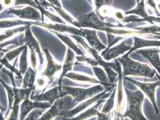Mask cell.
<instances>
[{
	"label": "cell",
	"instance_id": "32",
	"mask_svg": "<svg viewBox=\"0 0 160 120\" xmlns=\"http://www.w3.org/2000/svg\"><path fill=\"white\" fill-rule=\"evenodd\" d=\"M75 58L77 59L78 61H79L80 62L86 63V64H90L92 67L98 66V65H99L98 61L95 60V59H92V58H88V57H86V56H84V55H80V56H78V57H75Z\"/></svg>",
	"mask_w": 160,
	"mask_h": 120
},
{
	"label": "cell",
	"instance_id": "11",
	"mask_svg": "<svg viewBox=\"0 0 160 120\" xmlns=\"http://www.w3.org/2000/svg\"><path fill=\"white\" fill-rule=\"evenodd\" d=\"M35 24L40 25L42 27H45L47 29L52 30L54 31H56L58 32H61V33H68L71 34L72 35H80L81 37H84V29H78L75 27H69L67 25H64L62 24H44V23H35Z\"/></svg>",
	"mask_w": 160,
	"mask_h": 120
},
{
	"label": "cell",
	"instance_id": "4",
	"mask_svg": "<svg viewBox=\"0 0 160 120\" xmlns=\"http://www.w3.org/2000/svg\"><path fill=\"white\" fill-rule=\"evenodd\" d=\"M76 104L73 102L72 97L67 95L60 97L54 101L50 109L44 113L38 120H51L56 117L61 116L72 109Z\"/></svg>",
	"mask_w": 160,
	"mask_h": 120
},
{
	"label": "cell",
	"instance_id": "24",
	"mask_svg": "<svg viewBox=\"0 0 160 120\" xmlns=\"http://www.w3.org/2000/svg\"><path fill=\"white\" fill-rule=\"evenodd\" d=\"M56 35H58V37H59L61 40H62L67 46H68L71 49H72L74 52H75L76 53H77L78 55H84L83 52L80 50L78 46L73 43L72 40H71V39L68 37V35H62L61 34L57 33V32H54V31H52Z\"/></svg>",
	"mask_w": 160,
	"mask_h": 120
},
{
	"label": "cell",
	"instance_id": "22",
	"mask_svg": "<svg viewBox=\"0 0 160 120\" xmlns=\"http://www.w3.org/2000/svg\"><path fill=\"white\" fill-rule=\"evenodd\" d=\"M35 73L36 71H34L31 67H29L28 70H27L23 81V88H33L35 79Z\"/></svg>",
	"mask_w": 160,
	"mask_h": 120
},
{
	"label": "cell",
	"instance_id": "5",
	"mask_svg": "<svg viewBox=\"0 0 160 120\" xmlns=\"http://www.w3.org/2000/svg\"><path fill=\"white\" fill-rule=\"evenodd\" d=\"M108 26V23L101 20L100 18L94 12L86 14L81 16L77 21V27H88L95 30L101 31Z\"/></svg>",
	"mask_w": 160,
	"mask_h": 120
},
{
	"label": "cell",
	"instance_id": "47",
	"mask_svg": "<svg viewBox=\"0 0 160 120\" xmlns=\"http://www.w3.org/2000/svg\"><path fill=\"white\" fill-rule=\"evenodd\" d=\"M141 0H136V1H137V3H139V2H140Z\"/></svg>",
	"mask_w": 160,
	"mask_h": 120
},
{
	"label": "cell",
	"instance_id": "34",
	"mask_svg": "<svg viewBox=\"0 0 160 120\" xmlns=\"http://www.w3.org/2000/svg\"><path fill=\"white\" fill-rule=\"evenodd\" d=\"M143 21H145V22L148 21L152 24H153V22L160 23V17H154V16H149L146 19H142V18L139 19V18H138V17H136L134 19L133 22H143Z\"/></svg>",
	"mask_w": 160,
	"mask_h": 120
},
{
	"label": "cell",
	"instance_id": "20",
	"mask_svg": "<svg viewBox=\"0 0 160 120\" xmlns=\"http://www.w3.org/2000/svg\"><path fill=\"white\" fill-rule=\"evenodd\" d=\"M92 68L93 70L94 74H95L96 76L99 79V81L100 82L101 85L104 86V87H106L107 86H108L109 87L113 86V85L110 84L109 78L104 70L98 66L92 67Z\"/></svg>",
	"mask_w": 160,
	"mask_h": 120
},
{
	"label": "cell",
	"instance_id": "14",
	"mask_svg": "<svg viewBox=\"0 0 160 120\" xmlns=\"http://www.w3.org/2000/svg\"><path fill=\"white\" fill-rule=\"evenodd\" d=\"M84 37L86 39L91 47L96 49L99 52L107 49V46H105L98 38L96 30L84 29Z\"/></svg>",
	"mask_w": 160,
	"mask_h": 120
},
{
	"label": "cell",
	"instance_id": "6",
	"mask_svg": "<svg viewBox=\"0 0 160 120\" xmlns=\"http://www.w3.org/2000/svg\"><path fill=\"white\" fill-rule=\"evenodd\" d=\"M127 40L121 41L119 45L114 47L107 48L101 53V57L106 61L116 59L120 55H123L127 51H129L133 46V42L130 43Z\"/></svg>",
	"mask_w": 160,
	"mask_h": 120
},
{
	"label": "cell",
	"instance_id": "38",
	"mask_svg": "<svg viewBox=\"0 0 160 120\" xmlns=\"http://www.w3.org/2000/svg\"><path fill=\"white\" fill-rule=\"evenodd\" d=\"M115 16L117 19H118L119 20H122V21H123V20H124V18H125V16H124V15L122 14H121L120 12H115Z\"/></svg>",
	"mask_w": 160,
	"mask_h": 120
},
{
	"label": "cell",
	"instance_id": "33",
	"mask_svg": "<svg viewBox=\"0 0 160 120\" xmlns=\"http://www.w3.org/2000/svg\"><path fill=\"white\" fill-rule=\"evenodd\" d=\"M19 105L13 104V106L12 107V112L8 120H19Z\"/></svg>",
	"mask_w": 160,
	"mask_h": 120
},
{
	"label": "cell",
	"instance_id": "27",
	"mask_svg": "<svg viewBox=\"0 0 160 120\" xmlns=\"http://www.w3.org/2000/svg\"><path fill=\"white\" fill-rule=\"evenodd\" d=\"M25 30H26V27H20V28H15V29H13V30H7L2 34L0 35V42L2 41L3 40L7 39L10 37H12L15 34L22 32Z\"/></svg>",
	"mask_w": 160,
	"mask_h": 120
},
{
	"label": "cell",
	"instance_id": "21",
	"mask_svg": "<svg viewBox=\"0 0 160 120\" xmlns=\"http://www.w3.org/2000/svg\"><path fill=\"white\" fill-rule=\"evenodd\" d=\"M132 14L140 16L143 19H146L149 16L145 6V0H141L139 3H138L137 6L134 8L125 12V14L126 15Z\"/></svg>",
	"mask_w": 160,
	"mask_h": 120
},
{
	"label": "cell",
	"instance_id": "42",
	"mask_svg": "<svg viewBox=\"0 0 160 120\" xmlns=\"http://www.w3.org/2000/svg\"><path fill=\"white\" fill-rule=\"evenodd\" d=\"M12 3V0H2V4L4 6H8Z\"/></svg>",
	"mask_w": 160,
	"mask_h": 120
},
{
	"label": "cell",
	"instance_id": "15",
	"mask_svg": "<svg viewBox=\"0 0 160 120\" xmlns=\"http://www.w3.org/2000/svg\"><path fill=\"white\" fill-rule=\"evenodd\" d=\"M133 43L132 47L127 53L124 54L126 56H128L132 52L141 48L147 47H160V41L158 40L145 39L136 36H133Z\"/></svg>",
	"mask_w": 160,
	"mask_h": 120
},
{
	"label": "cell",
	"instance_id": "45",
	"mask_svg": "<svg viewBox=\"0 0 160 120\" xmlns=\"http://www.w3.org/2000/svg\"><path fill=\"white\" fill-rule=\"evenodd\" d=\"M157 51L158 52V53H160V49H157Z\"/></svg>",
	"mask_w": 160,
	"mask_h": 120
},
{
	"label": "cell",
	"instance_id": "46",
	"mask_svg": "<svg viewBox=\"0 0 160 120\" xmlns=\"http://www.w3.org/2000/svg\"><path fill=\"white\" fill-rule=\"evenodd\" d=\"M2 67V64H0V70H1V68Z\"/></svg>",
	"mask_w": 160,
	"mask_h": 120
},
{
	"label": "cell",
	"instance_id": "43",
	"mask_svg": "<svg viewBox=\"0 0 160 120\" xmlns=\"http://www.w3.org/2000/svg\"><path fill=\"white\" fill-rule=\"evenodd\" d=\"M3 8H4V7H3L2 4L0 3V12H1V10H3Z\"/></svg>",
	"mask_w": 160,
	"mask_h": 120
},
{
	"label": "cell",
	"instance_id": "1",
	"mask_svg": "<svg viewBox=\"0 0 160 120\" xmlns=\"http://www.w3.org/2000/svg\"><path fill=\"white\" fill-rule=\"evenodd\" d=\"M118 61L122 64L123 76H133L152 78L156 75L157 72L148 64L132 60L128 56L123 55L118 58Z\"/></svg>",
	"mask_w": 160,
	"mask_h": 120
},
{
	"label": "cell",
	"instance_id": "3",
	"mask_svg": "<svg viewBox=\"0 0 160 120\" xmlns=\"http://www.w3.org/2000/svg\"><path fill=\"white\" fill-rule=\"evenodd\" d=\"M104 88L105 87L101 84L88 88L62 86L60 97L69 95L72 97L73 102L77 105L79 102L88 99L89 98L93 97L101 92H103L104 91Z\"/></svg>",
	"mask_w": 160,
	"mask_h": 120
},
{
	"label": "cell",
	"instance_id": "19",
	"mask_svg": "<svg viewBox=\"0 0 160 120\" xmlns=\"http://www.w3.org/2000/svg\"><path fill=\"white\" fill-rule=\"evenodd\" d=\"M13 89L15 94L13 104L17 105H19L21 101L29 99V96L32 91V88L18 89L13 87Z\"/></svg>",
	"mask_w": 160,
	"mask_h": 120
},
{
	"label": "cell",
	"instance_id": "50",
	"mask_svg": "<svg viewBox=\"0 0 160 120\" xmlns=\"http://www.w3.org/2000/svg\"></svg>",
	"mask_w": 160,
	"mask_h": 120
},
{
	"label": "cell",
	"instance_id": "12",
	"mask_svg": "<svg viewBox=\"0 0 160 120\" xmlns=\"http://www.w3.org/2000/svg\"><path fill=\"white\" fill-rule=\"evenodd\" d=\"M136 53H140L145 57L158 72L160 76V53L157 51V48L144 49L138 50Z\"/></svg>",
	"mask_w": 160,
	"mask_h": 120
},
{
	"label": "cell",
	"instance_id": "35",
	"mask_svg": "<svg viewBox=\"0 0 160 120\" xmlns=\"http://www.w3.org/2000/svg\"><path fill=\"white\" fill-rule=\"evenodd\" d=\"M21 4H27L32 6L35 8H38V5L36 4V3L33 0H16L15 1V5H18Z\"/></svg>",
	"mask_w": 160,
	"mask_h": 120
},
{
	"label": "cell",
	"instance_id": "7",
	"mask_svg": "<svg viewBox=\"0 0 160 120\" xmlns=\"http://www.w3.org/2000/svg\"><path fill=\"white\" fill-rule=\"evenodd\" d=\"M156 75L158 77L159 80L157 82H152V83L142 82H139V81H136V80H132V79L128 78H127V79L139 87L140 88V90L143 93L146 94V95L148 97V99L151 100V103H152L153 106L157 111V113H158V109L157 106V103H156V101H155V91H156L157 88L160 86V76H159L157 74H156Z\"/></svg>",
	"mask_w": 160,
	"mask_h": 120
},
{
	"label": "cell",
	"instance_id": "26",
	"mask_svg": "<svg viewBox=\"0 0 160 120\" xmlns=\"http://www.w3.org/2000/svg\"><path fill=\"white\" fill-rule=\"evenodd\" d=\"M102 101H103V100L100 101L99 103H98L95 106L92 107V109L88 110L86 112H85L84 113L81 114L78 117H75V118H72L70 119H66L64 120H82L84 119H86L87 118L95 115L96 113H97V107L98 106V105L100 104V103H102Z\"/></svg>",
	"mask_w": 160,
	"mask_h": 120
},
{
	"label": "cell",
	"instance_id": "39",
	"mask_svg": "<svg viewBox=\"0 0 160 120\" xmlns=\"http://www.w3.org/2000/svg\"><path fill=\"white\" fill-rule=\"evenodd\" d=\"M48 1H49L50 3H51L52 4H53L54 6H56L57 7L61 8L59 0H48Z\"/></svg>",
	"mask_w": 160,
	"mask_h": 120
},
{
	"label": "cell",
	"instance_id": "13",
	"mask_svg": "<svg viewBox=\"0 0 160 120\" xmlns=\"http://www.w3.org/2000/svg\"><path fill=\"white\" fill-rule=\"evenodd\" d=\"M60 98V90L59 86L54 87L45 93L31 97V100L34 101H48L52 105L54 101Z\"/></svg>",
	"mask_w": 160,
	"mask_h": 120
},
{
	"label": "cell",
	"instance_id": "48",
	"mask_svg": "<svg viewBox=\"0 0 160 120\" xmlns=\"http://www.w3.org/2000/svg\"><path fill=\"white\" fill-rule=\"evenodd\" d=\"M157 16H160V14H158Z\"/></svg>",
	"mask_w": 160,
	"mask_h": 120
},
{
	"label": "cell",
	"instance_id": "30",
	"mask_svg": "<svg viewBox=\"0 0 160 120\" xmlns=\"http://www.w3.org/2000/svg\"><path fill=\"white\" fill-rule=\"evenodd\" d=\"M27 47V45L23 46L20 47L16 49H14L12 51H10V52H8V53L4 56V58L6 59V60L8 61H12V60L14 59L15 58H17V57L20 54L21 52H22L24 49L26 48Z\"/></svg>",
	"mask_w": 160,
	"mask_h": 120
},
{
	"label": "cell",
	"instance_id": "40",
	"mask_svg": "<svg viewBox=\"0 0 160 120\" xmlns=\"http://www.w3.org/2000/svg\"><path fill=\"white\" fill-rule=\"evenodd\" d=\"M35 113V111H33L32 112H31L28 116L26 120H34V119H35V117H34Z\"/></svg>",
	"mask_w": 160,
	"mask_h": 120
},
{
	"label": "cell",
	"instance_id": "18",
	"mask_svg": "<svg viewBox=\"0 0 160 120\" xmlns=\"http://www.w3.org/2000/svg\"><path fill=\"white\" fill-rule=\"evenodd\" d=\"M75 58V54L73 51L69 47L68 49L67 57L65 61V63L63 66L62 73L61 74L60 79L59 80V87L60 88V91L62 88V81L63 80V77L66 74H68L69 71H71L73 67V59Z\"/></svg>",
	"mask_w": 160,
	"mask_h": 120
},
{
	"label": "cell",
	"instance_id": "9",
	"mask_svg": "<svg viewBox=\"0 0 160 120\" xmlns=\"http://www.w3.org/2000/svg\"><path fill=\"white\" fill-rule=\"evenodd\" d=\"M8 14H13L22 19H27L36 21L41 19L40 12L36 8L32 7H25L19 10L10 8L8 10Z\"/></svg>",
	"mask_w": 160,
	"mask_h": 120
},
{
	"label": "cell",
	"instance_id": "49",
	"mask_svg": "<svg viewBox=\"0 0 160 120\" xmlns=\"http://www.w3.org/2000/svg\"></svg>",
	"mask_w": 160,
	"mask_h": 120
},
{
	"label": "cell",
	"instance_id": "44",
	"mask_svg": "<svg viewBox=\"0 0 160 120\" xmlns=\"http://www.w3.org/2000/svg\"><path fill=\"white\" fill-rule=\"evenodd\" d=\"M157 8L158 10H159L160 11V3L157 5Z\"/></svg>",
	"mask_w": 160,
	"mask_h": 120
},
{
	"label": "cell",
	"instance_id": "31",
	"mask_svg": "<svg viewBox=\"0 0 160 120\" xmlns=\"http://www.w3.org/2000/svg\"><path fill=\"white\" fill-rule=\"evenodd\" d=\"M115 93H116V89L114 90L113 93H112L109 99L107 100L105 106L103 107V109L102 110V112H104V113L109 112L112 109L113 105H114V98H115Z\"/></svg>",
	"mask_w": 160,
	"mask_h": 120
},
{
	"label": "cell",
	"instance_id": "10",
	"mask_svg": "<svg viewBox=\"0 0 160 120\" xmlns=\"http://www.w3.org/2000/svg\"><path fill=\"white\" fill-rule=\"evenodd\" d=\"M108 91H109V89H107V90L105 91L104 92L103 91L102 93L98 94V95H96L93 97L92 99L85 101L84 102L82 103L81 105H78V106L76 107L75 108H74L73 109H71V110L68 111L66 113L63 114L62 115L59 116L58 118H60V120L62 119V120L72 118L73 116L75 115L77 113L80 112L81 111H82V110H84V109H86V108L89 105H92V103H94L96 100H98L103 94H105Z\"/></svg>",
	"mask_w": 160,
	"mask_h": 120
},
{
	"label": "cell",
	"instance_id": "25",
	"mask_svg": "<svg viewBox=\"0 0 160 120\" xmlns=\"http://www.w3.org/2000/svg\"><path fill=\"white\" fill-rule=\"evenodd\" d=\"M0 82L3 85V86L6 88V89L7 90V93H8V112L12 109L13 106L14 96H15L14 89L12 88H10L9 86H8L7 84L3 80H1V79H0ZM8 113H7V114H8Z\"/></svg>",
	"mask_w": 160,
	"mask_h": 120
},
{
	"label": "cell",
	"instance_id": "37",
	"mask_svg": "<svg viewBox=\"0 0 160 120\" xmlns=\"http://www.w3.org/2000/svg\"><path fill=\"white\" fill-rule=\"evenodd\" d=\"M147 4L149 5L152 8H153L156 13L158 12V10L157 8V5L154 1V0H147Z\"/></svg>",
	"mask_w": 160,
	"mask_h": 120
},
{
	"label": "cell",
	"instance_id": "23",
	"mask_svg": "<svg viewBox=\"0 0 160 120\" xmlns=\"http://www.w3.org/2000/svg\"><path fill=\"white\" fill-rule=\"evenodd\" d=\"M67 78H68L71 79L76 81H80V82H86L90 83H94V84H99L100 82L99 80H96V79L93 78H90L87 76L80 74H75V73H68L65 74Z\"/></svg>",
	"mask_w": 160,
	"mask_h": 120
},
{
	"label": "cell",
	"instance_id": "36",
	"mask_svg": "<svg viewBox=\"0 0 160 120\" xmlns=\"http://www.w3.org/2000/svg\"><path fill=\"white\" fill-rule=\"evenodd\" d=\"M34 52L31 51V63H32V67H33L34 69H35L36 66H37V59H36V55Z\"/></svg>",
	"mask_w": 160,
	"mask_h": 120
},
{
	"label": "cell",
	"instance_id": "8",
	"mask_svg": "<svg viewBox=\"0 0 160 120\" xmlns=\"http://www.w3.org/2000/svg\"><path fill=\"white\" fill-rule=\"evenodd\" d=\"M52 106L50 103L42 101H32L29 99L24 100L20 106V120H25L27 115L35 109H47Z\"/></svg>",
	"mask_w": 160,
	"mask_h": 120
},
{
	"label": "cell",
	"instance_id": "17",
	"mask_svg": "<svg viewBox=\"0 0 160 120\" xmlns=\"http://www.w3.org/2000/svg\"><path fill=\"white\" fill-rule=\"evenodd\" d=\"M44 52L46 56L47 64V67L44 70V72L42 73V74L46 76L50 79H52L54 74H56L58 71H59L62 68V66L61 65L57 64L54 61L48 49H44Z\"/></svg>",
	"mask_w": 160,
	"mask_h": 120
},
{
	"label": "cell",
	"instance_id": "28",
	"mask_svg": "<svg viewBox=\"0 0 160 120\" xmlns=\"http://www.w3.org/2000/svg\"><path fill=\"white\" fill-rule=\"evenodd\" d=\"M27 22L25 21H22L19 20H2L0 21V29L6 28L9 27H13L20 25H27Z\"/></svg>",
	"mask_w": 160,
	"mask_h": 120
},
{
	"label": "cell",
	"instance_id": "2",
	"mask_svg": "<svg viewBox=\"0 0 160 120\" xmlns=\"http://www.w3.org/2000/svg\"><path fill=\"white\" fill-rule=\"evenodd\" d=\"M124 89L127 99V109L124 116L130 117L132 120H147L142 112V106L145 99L142 91L140 90L131 91L126 87Z\"/></svg>",
	"mask_w": 160,
	"mask_h": 120
},
{
	"label": "cell",
	"instance_id": "41",
	"mask_svg": "<svg viewBox=\"0 0 160 120\" xmlns=\"http://www.w3.org/2000/svg\"><path fill=\"white\" fill-rule=\"evenodd\" d=\"M103 1L105 3V6H111L112 4L113 0H103Z\"/></svg>",
	"mask_w": 160,
	"mask_h": 120
},
{
	"label": "cell",
	"instance_id": "16",
	"mask_svg": "<svg viewBox=\"0 0 160 120\" xmlns=\"http://www.w3.org/2000/svg\"><path fill=\"white\" fill-rule=\"evenodd\" d=\"M23 42L26 43L28 46L29 47L31 51L34 52L35 53L38 54L40 57V61H43L42 55L41 52L40 45L37 41L33 37V35L31 33V28L29 25L26 26V31H25V36L23 39Z\"/></svg>",
	"mask_w": 160,
	"mask_h": 120
},
{
	"label": "cell",
	"instance_id": "29",
	"mask_svg": "<svg viewBox=\"0 0 160 120\" xmlns=\"http://www.w3.org/2000/svg\"><path fill=\"white\" fill-rule=\"evenodd\" d=\"M27 47L24 49L21 55L20 61V67L19 72L21 74H24L27 71L28 67V61H27Z\"/></svg>",
	"mask_w": 160,
	"mask_h": 120
}]
</instances>
